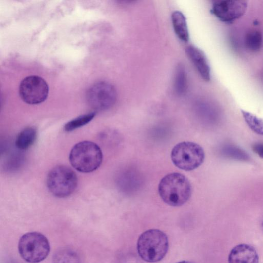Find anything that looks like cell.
<instances>
[{
	"mask_svg": "<svg viewBox=\"0 0 263 263\" xmlns=\"http://www.w3.org/2000/svg\"><path fill=\"white\" fill-rule=\"evenodd\" d=\"M158 193L162 200L172 206H180L185 203L192 194L188 179L180 173L167 174L160 180Z\"/></svg>",
	"mask_w": 263,
	"mask_h": 263,
	"instance_id": "1",
	"label": "cell"
},
{
	"mask_svg": "<svg viewBox=\"0 0 263 263\" xmlns=\"http://www.w3.org/2000/svg\"><path fill=\"white\" fill-rule=\"evenodd\" d=\"M167 235L158 229L148 230L139 236L137 251L140 257L148 262H157L166 255L168 249Z\"/></svg>",
	"mask_w": 263,
	"mask_h": 263,
	"instance_id": "2",
	"label": "cell"
},
{
	"mask_svg": "<svg viewBox=\"0 0 263 263\" xmlns=\"http://www.w3.org/2000/svg\"><path fill=\"white\" fill-rule=\"evenodd\" d=\"M71 165L78 171L90 173L98 169L103 160L100 147L95 143L83 141L77 143L71 148L69 156Z\"/></svg>",
	"mask_w": 263,
	"mask_h": 263,
	"instance_id": "3",
	"label": "cell"
},
{
	"mask_svg": "<svg viewBox=\"0 0 263 263\" xmlns=\"http://www.w3.org/2000/svg\"><path fill=\"white\" fill-rule=\"evenodd\" d=\"M46 183L48 190L52 195L59 198H65L75 191L78 178L71 168L60 165L50 171L47 176Z\"/></svg>",
	"mask_w": 263,
	"mask_h": 263,
	"instance_id": "4",
	"label": "cell"
},
{
	"mask_svg": "<svg viewBox=\"0 0 263 263\" xmlns=\"http://www.w3.org/2000/svg\"><path fill=\"white\" fill-rule=\"evenodd\" d=\"M18 249L20 255L25 261L38 263L47 257L50 244L43 234L36 232H29L20 238Z\"/></svg>",
	"mask_w": 263,
	"mask_h": 263,
	"instance_id": "5",
	"label": "cell"
},
{
	"mask_svg": "<svg viewBox=\"0 0 263 263\" xmlns=\"http://www.w3.org/2000/svg\"><path fill=\"white\" fill-rule=\"evenodd\" d=\"M171 157L174 164L180 169L190 171L200 166L204 161L202 147L195 142L183 141L173 148Z\"/></svg>",
	"mask_w": 263,
	"mask_h": 263,
	"instance_id": "6",
	"label": "cell"
},
{
	"mask_svg": "<svg viewBox=\"0 0 263 263\" xmlns=\"http://www.w3.org/2000/svg\"><path fill=\"white\" fill-rule=\"evenodd\" d=\"M86 96L90 106L98 111L111 108L116 101L117 94L111 84L100 81L90 87Z\"/></svg>",
	"mask_w": 263,
	"mask_h": 263,
	"instance_id": "7",
	"label": "cell"
},
{
	"mask_svg": "<svg viewBox=\"0 0 263 263\" xmlns=\"http://www.w3.org/2000/svg\"><path fill=\"white\" fill-rule=\"evenodd\" d=\"M48 85L41 77L30 76L25 78L19 86V94L25 103L35 105L44 102L47 98Z\"/></svg>",
	"mask_w": 263,
	"mask_h": 263,
	"instance_id": "8",
	"label": "cell"
},
{
	"mask_svg": "<svg viewBox=\"0 0 263 263\" xmlns=\"http://www.w3.org/2000/svg\"><path fill=\"white\" fill-rule=\"evenodd\" d=\"M247 7L243 0H218L213 3L211 12L221 21L231 24L245 14Z\"/></svg>",
	"mask_w": 263,
	"mask_h": 263,
	"instance_id": "9",
	"label": "cell"
},
{
	"mask_svg": "<svg viewBox=\"0 0 263 263\" xmlns=\"http://www.w3.org/2000/svg\"><path fill=\"white\" fill-rule=\"evenodd\" d=\"M185 52L201 78L209 82L211 79V70L203 52L196 46L190 45L185 48Z\"/></svg>",
	"mask_w": 263,
	"mask_h": 263,
	"instance_id": "10",
	"label": "cell"
},
{
	"mask_svg": "<svg viewBox=\"0 0 263 263\" xmlns=\"http://www.w3.org/2000/svg\"><path fill=\"white\" fill-rule=\"evenodd\" d=\"M259 257L254 247L247 244H239L230 251L229 263H258Z\"/></svg>",
	"mask_w": 263,
	"mask_h": 263,
	"instance_id": "11",
	"label": "cell"
},
{
	"mask_svg": "<svg viewBox=\"0 0 263 263\" xmlns=\"http://www.w3.org/2000/svg\"><path fill=\"white\" fill-rule=\"evenodd\" d=\"M172 23L174 31L178 37L182 42H187L189 33L186 17L181 11H175L171 15Z\"/></svg>",
	"mask_w": 263,
	"mask_h": 263,
	"instance_id": "12",
	"label": "cell"
},
{
	"mask_svg": "<svg viewBox=\"0 0 263 263\" xmlns=\"http://www.w3.org/2000/svg\"><path fill=\"white\" fill-rule=\"evenodd\" d=\"M37 137V131L34 127H27L17 135L15 145L20 150H26L32 146Z\"/></svg>",
	"mask_w": 263,
	"mask_h": 263,
	"instance_id": "13",
	"label": "cell"
},
{
	"mask_svg": "<svg viewBox=\"0 0 263 263\" xmlns=\"http://www.w3.org/2000/svg\"><path fill=\"white\" fill-rule=\"evenodd\" d=\"M244 42L248 50L252 52H257L262 46V33L258 30H250L246 33Z\"/></svg>",
	"mask_w": 263,
	"mask_h": 263,
	"instance_id": "14",
	"label": "cell"
},
{
	"mask_svg": "<svg viewBox=\"0 0 263 263\" xmlns=\"http://www.w3.org/2000/svg\"><path fill=\"white\" fill-rule=\"evenodd\" d=\"M52 263H81V259L76 251L70 248H63L54 253Z\"/></svg>",
	"mask_w": 263,
	"mask_h": 263,
	"instance_id": "15",
	"label": "cell"
},
{
	"mask_svg": "<svg viewBox=\"0 0 263 263\" xmlns=\"http://www.w3.org/2000/svg\"><path fill=\"white\" fill-rule=\"evenodd\" d=\"M221 154L228 159L246 161L250 157L248 154L240 147L231 144H226L220 149Z\"/></svg>",
	"mask_w": 263,
	"mask_h": 263,
	"instance_id": "16",
	"label": "cell"
},
{
	"mask_svg": "<svg viewBox=\"0 0 263 263\" xmlns=\"http://www.w3.org/2000/svg\"><path fill=\"white\" fill-rule=\"evenodd\" d=\"M175 90L177 95H184L187 88V80L185 69L182 64H179L176 70L174 80Z\"/></svg>",
	"mask_w": 263,
	"mask_h": 263,
	"instance_id": "17",
	"label": "cell"
},
{
	"mask_svg": "<svg viewBox=\"0 0 263 263\" xmlns=\"http://www.w3.org/2000/svg\"><path fill=\"white\" fill-rule=\"evenodd\" d=\"M95 115V112L81 115L67 122L64 126V129L69 132L79 128L90 122Z\"/></svg>",
	"mask_w": 263,
	"mask_h": 263,
	"instance_id": "18",
	"label": "cell"
},
{
	"mask_svg": "<svg viewBox=\"0 0 263 263\" xmlns=\"http://www.w3.org/2000/svg\"><path fill=\"white\" fill-rule=\"evenodd\" d=\"M241 111L249 127L255 133L263 135V120L247 111L241 110Z\"/></svg>",
	"mask_w": 263,
	"mask_h": 263,
	"instance_id": "19",
	"label": "cell"
},
{
	"mask_svg": "<svg viewBox=\"0 0 263 263\" xmlns=\"http://www.w3.org/2000/svg\"><path fill=\"white\" fill-rule=\"evenodd\" d=\"M253 151L257 154L260 157L263 159V144L257 143L254 144L253 147Z\"/></svg>",
	"mask_w": 263,
	"mask_h": 263,
	"instance_id": "20",
	"label": "cell"
},
{
	"mask_svg": "<svg viewBox=\"0 0 263 263\" xmlns=\"http://www.w3.org/2000/svg\"><path fill=\"white\" fill-rule=\"evenodd\" d=\"M176 263H195V262H194L193 261H191L183 260V261H179V262H177Z\"/></svg>",
	"mask_w": 263,
	"mask_h": 263,
	"instance_id": "21",
	"label": "cell"
},
{
	"mask_svg": "<svg viewBox=\"0 0 263 263\" xmlns=\"http://www.w3.org/2000/svg\"><path fill=\"white\" fill-rule=\"evenodd\" d=\"M261 227L262 230H263V216H262L261 220Z\"/></svg>",
	"mask_w": 263,
	"mask_h": 263,
	"instance_id": "22",
	"label": "cell"
}]
</instances>
